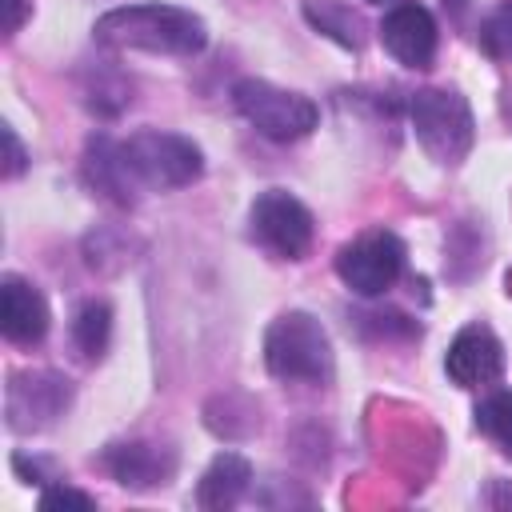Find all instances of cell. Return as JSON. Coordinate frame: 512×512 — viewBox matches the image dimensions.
I'll use <instances>...</instances> for the list:
<instances>
[{"mask_svg": "<svg viewBox=\"0 0 512 512\" xmlns=\"http://www.w3.org/2000/svg\"><path fill=\"white\" fill-rule=\"evenodd\" d=\"M92 36L108 48L152 56H196L208 44V28L196 12L176 4H124L96 20Z\"/></svg>", "mask_w": 512, "mask_h": 512, "instance_id": "obj_1", "label": "cell"}, {"mask_svg": "<svg viewBox=\"0 0 512 512\" xmlns=\"http://www.w3.org/2000/svg\"><path fill=\"white\" fill-rule=\"evenodd\" d=\"M264 364L284 384H328L332 380V340L324 324L308 312H284L264 332Z\"/></svg>", "mask_w": 512, "mask_h": 512, "instance_id": "obj_2", "label": "cell"}, {"mask_svg": "<svg viewBox=\"0 0 512 512\" xmlns=\"http://www.w3.org/2000/svg\"><path fill=\"white\" fill-rule=\"evenodd\" d=\"M412 116V132L420 140V148L436 160V164H460L476 140V120L472 108L460 92L452 88H420L408 104Z\"/></svg>", "mask_w": 512, "mask_h": 512, "instance_id": "obj_3", "label": "cell"}, {"mask_svg": "<svg viewBox=\"0 0 512 512\" xmlns=\"http://www.w3.org/2000/svg\"><path fill=\"white\" fill-rule=\"evenodd\" d=\"M120 152H124V164H128L132 180H136L140 188H156V192L184 188V184H192V180L204 172L200 148H196L188 136L160 132V128L132 132V136L120 144Z\"/></svg>", "mask_w": 512, "mask_h": 512, "instance_id": "obj_4", "label": "cell"}, {"mask_svg": "<svg viewBox=\"0 0 512 512\" xmlns=\"http://www.w3.org/2000/svg\"><path fill=\"white\" fill-rule=\"evenodd\" d=\"M232 104H236V112H240L260 136H268V140H276V144L304 140V136L320 124V112H316V104H312L304 92H288V88H276V84L256 80V76L236 80Z\"/></svg>", "mask_w": 512, "mask_h": 512, "instance_id": "obj_5", "label": "cell"}, {"mask_svg": "<svg viewBox=\"0 0 512 512\" xmlns=\"http://www.w3.org/2000/svg\"><path fill=\"white\" fill-rule=\"evenodd\" d=\"M248 232L252 240L272 252L276 260H300L308 248H312V236H316V220L312 212L284 188H268L252 200V212H248Z\"/></svg>", "mask_w": 512, "mask_h": 512, "instance_id": "obj_6", "label": "cell"}, {"mask_svg": "<svg viewBox=\"0 0 512 512\" xmlns=\"http://www.w3.org/2000/svg\"><path fill=\"white\" fill-rule=\"evenodd\" d=\"M404 240L388 228H372L360 232L356 240H348L336 256V276L356 292V296H380L388 292L400 272H404Z\"/></svg>", "mask_w": 512, "mask_h": 512, "instance_id": "obj_7", "label": "cell"}, {"mask_svg": "<svg viewBox=\"0 0 512 512\" xmlns=\"http://www.w3.org/2000/svg\"><path fill=\"white\" fill-rule=\"evenodd\" d=\"M444 372L452 384L460 388H484L496 384L504 376V344L496 340V332L488 324H464L444 356Z\"/></svg>", "mask_w": 512, "mask_h": 512, "instance_id": "obj_8", "label": "cell"}, {"mask_svg": "<svg viewBox=\"0 0 512 512\" xmlns=\"http://www.w3.org/2000/svg\"><path fill=\"white\" fill-rule=\"evenodd\" d=\"M380 44L404 64V68H428L436 56V20L424 4L400 0L380 20Z\"/></svg>", "mask_w": 512, "mask_h": 512, "instance_id": "obj_9", "label": "cell"}, {"mask_svg": "<svg viewBox=\"0 0 512 512\" xmlns=\"http://www.w3.org/2000/svg\"><path fill=\"white\" fill-rule=\"evenodd\" d=\"M68 380L52 372H32V376H12L8 384V428L12 432H36L52 424L68 408Z\"/></svg>", "mask_w": 512, "mask_h": 512, "instance_id": "obj_10", "label": "cell"}, {"mask_svg": "<svg viewBox=\"0 0 512 512\" xmlns=\"http://www.w3.org/2000/svg\"><path fill=\"white\" fill-rule=\"evenodd\" d=\"M48 320H52L48 316V300H44V292L32 280H24L16 272L0 276V328H4V336L12 344L44 340Z\"/></svg>", "mask_w": 512, "mask_h": 512, "instance_id": "obj_11", "label": "cell"}, {"mask_svg": "<svg viewBox=\"0 0 512 512\" xmlns=\"http://www.w3.org/2000/svg\"><path fill=\"white\" fill-rule=\"evenodd\" d=\"M104 468L124 484V488H160L172 480L176 472V452L164 444H148V440H132V444H112L104 452Z\"/></svg>", "mask_w": 512, "mask_h": 512, "instance_id": "obj_12", "label": "cell"}, {"mask_svg": "<svg viewBox=\"0 0 512 512\" xmlns=\"http://www.w3.org/2000/svg\"><path fill=\"white\" fill-rule=\"evenodd\" d=\"M248 484H252V464L240 452H220L204 468V476L196 484V504L208 508V512H224V508L240 504V496L248 492Z\"/></svg>", "mask_w": 512, "mask_h": 512, "instance_id": "obj_13", "label": "cell"}, {"mask_svg": "<svg viewBox=\"0 0 512 512\" xmlns=\"http://www.w3.org/2000/svg\"><path fill=\"white\" fill-rule=\"evenodd\" d=\"M84 172H88L92 188H96V192H104V196H108V200H116V204H132V200H136V192H140V184L132 180L128 164H124L120 144H112L108 136H92V140H88Z\"/></svg>", "mask_w": 512, "mask_h": 512, "instance_id": "obj_14", "label": "cell"}, {"mask_svg": "<svg viewBox=\"0 0 512 512\" xmlns=\"http://www.w3.org/2000/svg\"><path fill=\"white\" fill-rule=\"evenodd\" d=\"M304 20L316 32H324L328 40H336L340 48H348V52L364 48V20L344 0H304Z\"/></svg>", "mask_w": 512, "mask_h": 512, "instance_id": "obj_15", "label": "cell"}, {"mask_svg": "<svg viewBox=\"0 0 512 512\" xmlns=\"http://www.w3.org/2000/svg\"><path fill=\"white\" fill-rule=\"evenodd\" d=\"M112 336V308L104 300H88L80 304L76 320H72V344L84 360H100Z\"/></svg>", "mask_w": 512, "mask_h": 512, "instance_id": "obj_16", "label": "cell"}, {"mask_svg": "<svg viewBox=\"0 0 512 512\" xmlns=\"http://www.w3.org/2000/svg\"><path fill=\"white\" fill-rule=\"evenodd\" d=\"M476 424H480L484 436H492L500 444L504 456H512V392L508 388H500V392H492V396L480 400Z\"/></svg>", "mask_w": 512, "mask_h": 512, "instance_id": "obj_17", "label": "cell"}, {"mask_svg": "<svg viewBox=\"0 0 512 512\" xmlns=\"http://www.w3.org/2000/svg\"><path fill=\"white\" fill-rule=\"evenodd\" d=\"M480 48L492 60H512V4H500L480 24Z\"/></svg>", "mask_w": 512, "mask_h": 512, "instance_id": "obj_18", "label": "cell"}, {"mask_svg": "<svg viewBox=\"0 0 512 512\" xmlns=\"http://www.w3.org/2000/svg\"><path fill=\"white\" fill-rule=\"evenodd\" d=\"M40 508H44V512H56V508H80V512H88V508H96V500H92L88 492H80V488L52 484V488L40 492Z\"/></svg>", "mask_w": 512, "mask_h": 512, "instance_id": "obj_19", "label": "cell"}, {"mask_svg": "<svg viewBox=\"0 0 512 512\" xmlns=\"http://www.w3.org/2000/svg\"><path fill=\"white\" fill-rule=\"evenodd\" d=\"M0 140H4V180H16L28 168V152H24L20 136L12 132V124H0Z\"/></svg>", "mask_w": 512, "mask_h": 512, "instance_id": "obj_20", "label": "cell"}, {"mask_svg": "<svg viewBox=\"0 0 512 512\" xmlns=\"http://www.w3.org/2000/svg\"><path fill=\"white\" fill-rule=\"evenodd\" d=\"M0 4H4V36H16L28 16V0H0Z\"/></svg>", "mask_w": 512, "mask_h": 512, "instance_id": "obj_21", "label": "cell"}, {"mask_svg": "<svg viewBox=\"0 0 512 512\" xmlns=\"http://www.w3.org/2000/svg\"><path fill=\"white\" fill-rule=\"evenodd\" d=\"M372 4H384V0H372Z\"/></svg>", "mask_w": 512, "mask_h": 512, "instance_id": "obj_22", "label": "cell"}]
</instances>
